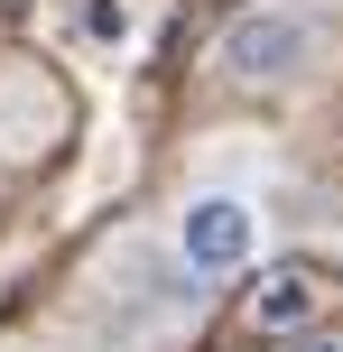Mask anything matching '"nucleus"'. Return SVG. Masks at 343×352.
I'll list each match as a JSON object with an SVG mask.
<instances>
[{
    "label": "nucleus",
    "mask_w": 343,
    "mask_h": 352,
    "mask_svg": "<svg viewBox=\"0 0 343 352\" xmlns=\"http://www.w3.org/2000/svg\"><path fill=\"white\" fill-rule=\"evenodd\" d=\"M288 352H343V343H325V334H307V343H288Z\"/></svg>",
    "instance_id": "obj_5"
},
{
    "label": "nucleus",
    "mask_w": 343,
    "mask_h": 352,
    "mask_svg": "<svg viewBox=\"0 0 343 352\" xmlns=\"http://www.w3.org/2000/svg\"><path fill=\"white\" fill-rule=\"evenodd\" d=\"M307 316H316V287H307V278H269V287L251 297V324H260V334H297Z\"/></svg>",
    "instance_id": "obj_4"
},
{
    "label": "nucleus",
    "mask_w": 343,
    "mask_h": 352,
    "mask_svg": "<svg viewBox=\"0 0 343 352\" xmlns=\"http://www.w3.org/2000/svg\"><path fill=\"white\" fill-rule=\"evenodd\" d=\"M140 28H148L140 0H65V37H74L84 56H130Z\"/></svg>",
    "instance_id": "obj_3"
},
{
    "label": "nucleus",
    "mask_w": 343,
    "mask_h": 352,
    "mask_svg": "<svg viewBox=\"0 0 343 352\" xmlns=\"http://www.w3.org/2000/svg\"><path fill=\"white\" fill-rule=\"evenodd\" d=\"M325 65H334V28L307 0H260V10H241L232 28L214 37V74L241 84V93H297Z\"/></svg>",
    "instance_id": "obj_1"
},
{
    "label": "nucleus",
    "mask_w": 343,
    "mask_h": 352,
    "mask_svg": "<svg viewBox=\"0 0 343 352\" xmlns=\"http://www.w3.org/2000/svg\"><path fill=\"white\" fill-rule=\"evenodd\" d=\"M167 241H177L186 287H223V278H241V269L260 260V204L241 186H186Z\"/></svg>",
    "instance_id": "obj_2"
}]
</instances>
